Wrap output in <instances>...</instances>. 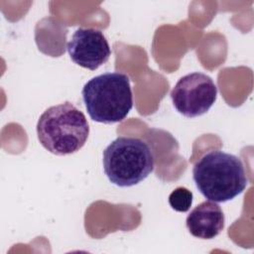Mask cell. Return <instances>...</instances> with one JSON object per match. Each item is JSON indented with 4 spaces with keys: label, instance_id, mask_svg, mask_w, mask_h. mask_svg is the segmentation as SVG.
<instances>
[{
    "label": "cell",
    "instance_id": "1",
    "mask_svg": "<svg viewBox=\"0 0 254 254\" xmlns=\"http://www.w3.org/2000/svg\"><path fill=\"white\" fill-rule=\"evenodd\" d=\"M199 192L214 202H225L240 194L248 184L240 158L220 150L205 153L192 168Z\"/></svg>",
    "mask_w": 254,
    "mask_h": 254
},
{
    "label": "cell",
    "instance_id": "4",
    "mask_svg": "<svg viewBox=\"0 0 254 254\" xmlns=\"http://www.w3.org/2000/svg\"><path fill=\"white\" fill-rule=\"evenodd\" d=\"M103 170L108 180L121 188L144 181L154 170L150 146L134 137L120 136L103 151Z\"/></svg>",
    "mask_w": 254,
    "mask_h": 254
},
{
    "label": "cell",
    "instance_id": "6",
    "mask_svg": "<svg viewBox=\"0 0 254 254\" xmlns=\"http://www.w3.org/2000/svg\"><path fill=\"white\" fill-rule=\"evenodd\" d=\"M66 49L74 64L90 70H95L105 64L111 55L105 36L93 28H78L67 43Z\"/></svg>",
    "mask_w": 254,
    "mask_h": 254
},
{
    "label": "cell",
    "instance_id": "2",
    "mask_svg": "<svg viewBox=\"0 0 254 254\" xmlns=\"http://www.w3.org/2000/svg\"><path fill=\"white\" fill-rule=\"evenodd\" d=\"M41 145L50 153L65 156L79 151L89 135V125L82 111L65 101L46 109L37 122Z\"/></svg>",
    "mask_w": 254,
    "mask_h": 254
},
{
    "label": "cell",
    "instance_id": "5",
    "mask_svg": "<svg viewBox=\"0 0 254 254\" xmlns=\"http://www.w3.org/2000/svg\"><path fill=\"white\" fill-rule=\"evenodd\" d=\"M177 111L188 118L206 113L217 97V87L210 76L191 72L181 77L170 93Z\"/></svg>",
    "mask_w": 254,
    "mask_h": 254
},
{
    "label": "cell",
    "instance_id": "7",
    "mask_svg": "<svg viewBox=\"0 0 254 254\" xmlns=\"http://www.w3.org/2000/svg\"><path fill=\"white\" fill-rule=\"evenodd\" d=\"M225 217L221 207L214 201L205 200L196 205L187 216L190 233L200 239H212L224 228Z\"/></svg>",
    "mask_w": 254,
    "mask_h": 254
},
{
    "label": "cell",
    "instance_id": "8",
    "mask_svg": "<svg viewBox=\"0 0 254 254\" xmlns=\"http://www.w3.org/2000/svg\"><path fill=\"white\" fill-rule=\"evenodd\" d=\"M170 206L179 212H187L192 203V192L187 188L179 187L169 195Z\"/></svg>",
    "mask_w": 254,
    "mask_h": 254
},
{
    "label": "cell",
    "instance_id": "3",
    "mask_svg": "<svg viewBox=\"0 0 254 254\" xmlns=\"http://www.w3.org/2000/svg\"><path fill=\"white\" fill-rule=\"evenodd\" d=\"M81 95L89 117L99 123L124 120L133 107L130 78L123 72H105L89 79Z\"/></svg>",
    "mask_w": 254,
    "mask_h": 254
}]
</instances>
